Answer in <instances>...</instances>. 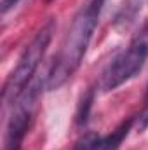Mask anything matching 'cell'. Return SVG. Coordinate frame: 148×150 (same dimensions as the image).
I'll list each match as a JSON object with an SVG mask.
<instances>
[{
  "label": "cell",
  "mask_w": 148,
  "mask_h": 150,
  "mask_svg": "<svg viewBox=\"0 0 148 150\" xmlns=\"http://www.w3.org/2000/svg\"><path fill=\"white\" fill-rule=\"evenodd\" d=\"M148 59V25L143 28L140 35L132 38V42L117 54L111 63L106 67L103 79H101V89L113 91L118 86L125 84L132 77L140 74Z\"/></svg>",
  "instance_id": "3"
},
{
  "label": "cell",
  "mask_w": 148,
  "mask_h": 150,
  "mask_svg": "<svg viewBox=\"0 0 148 150\" xmlns=\"http://www.w3.org/2000/svg\"><path fill=\"white\" fill-rule=\"evenodd\" d=\"M134 119H127L124 120L111 134L108 136H96V134H85L72 150H117L124 138L127 136L129 129L132 127Z\"/></svg>",
  "instance_id": "5"
},
{
  "label": "cell",
  "mask_w": 148,
  "mask_h": 150,
  "mask_svg": "<svg viewBox=\"0 0 148 150\" xmlns=\"http://www.w3.org/2000/svg\"><path fill=\"white\" fill-rule=\"evenodd\" d=\"M37 94L38 87L32 86L12 103V113H11V119L7 122L4 150H21L23 140H25L28 127H30V122H32Z\"/></svg>",
  "instance_id": "4"
},
{
  "label": "cell",
  "mask_w": 148,
  "mask_h": 150,
  "mask_svg": "<svg viewBox=\"0 0 148 150\" xmlns=\"http://www.w3.org/2000/svg\"><path fill=\"white\" fill-rule=\"evenodd\" d=\"M106 0H89L73 18V23L66 33V37L61 44V49L47 74L45 87L49 91L59 89L72 75L78 70L85 51L89 47V42L92 33L98 26L101 11L105 7Z\"/></svg>",
  "instance_id": "1"
},
{
  "label": "cell",
  "mask_w": 148,
  "mask_h": 150,
  "mask_svg": "<svg viewBox=\"0 0 148 150\" xmlns=\"http://www.w3.org/2000/svg\"><path fill=\"white\" fill-rule=\"evenodd\" d=\"M18 2H19V0H4V2H2V14H7L12 7L18 5Z\"/></svg>",
  "instance_id": "6"
},
{
  "label": "cell",
  "mask_w": 148,
  "mask_h": 150,
  "mask_svg": "<svg viewBox=\"0 0 148 150\" xmlns=\"http://www.w3.org/2000/svg\"><path fill=\"white\" fill-rule=\"evenodd\" d=\"M54 30H56L54 21H49L45 26H42V30L28 44V47L23 51L16 68L9 75V79L5 82V87H4V100L7 103H14L28 89V84L33 79L38 65L44 59V54H45V51L51 44Z\"/></svg>",
  "instance_id": "2"
}]
</instances>
